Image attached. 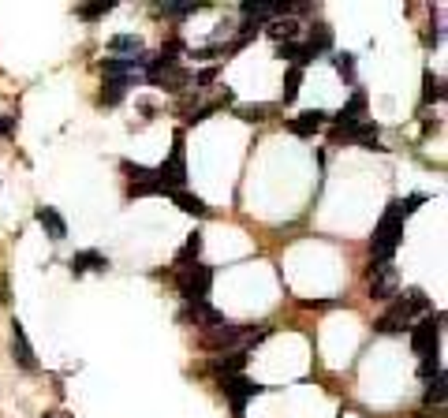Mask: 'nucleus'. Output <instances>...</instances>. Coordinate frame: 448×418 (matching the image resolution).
<instances>
[{"mask_svg":"<svg viewBox=\"0 0 448 418\" xmlns=\"http://www.w3.org/2000/svg\"><path fill=\"white\" fill-rule=\"evenodd\" d=\"M168 198L176 202V206H180L183 213H191V217H205V213H210V206H205V202H202L198 195H191V191H172Z\"/></svg>","mask_w":448,"mask_h":418,"instance_id":"21","label":"nucleus"},{"mask_svg":"<svg viewBox=\"0 0 448 418\" xmlns=\"http://www.w3.org/2000/svg\"><path fill=\"white\" fill-rule=\"evenodd\" d=\"M221 392L228 396V403H232V418H247V403L254 400V396L266 392V385L243 378V373H236V378H221Z\"/></svg>","mask_w":448,"mask_h":418,"instance_id":"6","label":"nucleus"},{"mask_svg":"<svg viewBox=\"0 0 448 418\" xmlns=\"http://www.w3.org/2000/svg\"><path fill=\"white\" fill-rule=\"evenodd\" d=\"M180 321H194L202 332H210L217 325H224V314H221V310H213L210 303H187V310L180 314Z\"/></svg>","mask_w":448,"mask_h":418,"instance_id":"13","label":"nucleus"},{"mask_svg":"<svg viewBox=\"0 0 448 418\" xmlns=\"http://www.w3.org/2000/svg\"><path fill=\"white\" fill-rule=\"evenodd\" d=\"M161 12H165L168 19H187L194 12H202V4H161Z\"/></svg>","mask_w":448,"mask_h":418,"instance_id":"32","label":"nucleus"},{"mask_svg":"<svg viewBox=\"0 0 448 418\" xmlns=\"http://www.w3.org/2000/svg\"><path fill=\"white\" fill-rule=\"evenodd\" d=\"M19 131V120L15 116H0V138H12Z\"/></svg>","mask_w":448,"mask_h":418,"instance_id":"34","label":"nucleus"},{"mask_svg":"<svg viewBox=\"0 0 448 418\" xmlns=\"http://www.w3.org/2000/svg\"><path fill=\"white\" fill-rule=\"evenodd\" d=\"M12 359L19 362V370H27V373H38V359H34V348H30V340H27V329H23V321H12Z\"/></svg>","mask_w":448,"mask_h":418,"instance_id":"10","label":"nucleus"},{"mask_svg":"<svg viewBox=\"0 0 448 418\" xmlns=\"http://www.w3.org/2000/svg\"><path fill=\"white\" fill-rule=\"evenodd\" d=\"M366 284H370V299H385V303H392V299L400 295V273H396V265H392V262H374V265H370Z\"/></svg>","mask_w":448,"mask_h":418,"instance_id":"7","label":"nucleus"},{"mask_svg":"<svg viewBox=\"0 0 448 418\" xmlns=\"http://www.w3.org/2000/svg\"><path fill=\"white\" fill-rule=\"evenodd\" d=\"M71 276H82V273H105L108 269V258L101 251H79V254H71Z\"/></svg>","mask_w":448,"mask_h":418,"instance_id":"17","label":"nucleus"},{"mask_svg":"<svg viewBox=\"0 0 448 418\" xmlns=\"http://www.w3.org/2000/svg\"><path fill=\"white\" fill-rule=\"evenodd\" d=\"M124 172L131 176V184H146V179H154V168H146V165H135V161H124Z\"/></svg>","mask_w":448,"mask_h":418,"instance_id":"29","label":"nucleus"},{"mask_svg":"<svg viewBox=\"0 0 448 418\" xmlns=\"http://www.w3.org/2000/svg\"><path fill=\"white\" fill-rule=\"evenodd\" d=\"M4 299H8V292H4V281H0V303H4Z\"/></svg>","mask_w":448,"mask_h":418,"instance_id":"37","label":"nucleus"},{"mask_svg":"<svg viewBox=\"0 0 448 418\" xmlns=\"http://www.w3.org/2000/svg\"><path fill=\"white\" fill-rule=\"evenodd\" d=\"M419 373H422L426 381H433L437 373H445V370H441V359H437V351H433V355H422V362H419Z\"/></svg>","mask_w":448,"mask_h":418,"instance_id":"33","label":"nucleus"},{"mask_svg":"<svg viewBox=\"0 0 448 418\" xmlns=\"http://www.w3.org/2000/svg\"><path fill=\"white\" fill-rule=\"evenodd\" d=\"M333 64H336V71H340L347 82H355V57H352V52H336Z\"/></svg>","mask_w":448,"mask_h":418,"instance_id":"31","label":"nucleus"},{"mask_svg":"<svg viewBox=\"0 0 448 418\" xmlns=\"http://www.w3.org/2000/svg\"><path fill=\"white\" fill-rule=\"evenodd\" d=\"M433 101H445V79L426 71L422 75V105H433Z\"/></svg>","mask_w":448,"mask_h":418,"instance_id":"24","label":"nucleus"},{"mask_svg":"<svg viewBox=\"0 0 448 418\" xmlns=\"http://www.w3.org/2000/svg\"><path fill=\"white\" fill-rule=\"evenodd\" d=\"M299 87H303V71H299V68H288V75H284V94H280L284 105L299 98Z\"/></svg>","mask_w":448,"mask_h":418,"instance_id":"26","label":"nucleus"},{"mask_svg":"<svg viewBox=\"0 0 448 418\" xmlns=\"http://www.w3.org/2000/svg\"><path fill=\"white\" fill-rule=\"evenodd\" d=\"M441 321L445 314H426L419 325H411V351L414 355H433L441 344Z\"/></svg>","mask_w":448,"mask_h":418,"instance_id":"8","label":"nucleus"},{"mask_svg":"<svg viewBox=\"0 0 448 418\" xmlns=\"http://www.w3.org/2000/svg\"><path fill=\"white\" fill-rule=\"evenodd\" d=\"M445 385H448V378H445V373H437V378L430 381V389H426V396H422V400H426V407H441L445 403Z\"/></svg>","mask_w":448,"mask_h":418,"instance_id":"27","label":"nucleus"},{"mask_svg":"<svg viewBox=\"0 0 448 418\" xmlns=\"http://www.w3.org/2000/svg\"><path fill=\"white\" fill-rule=\"evenodd\" d=\"M172 276H176V288H180V295L187 299V303H205V299H210V288H213V269L210 265L194 262V265H187V269H180Z\"/></svg>","mask_w":448,"mask_h":418,"instance_id":"4","label":"nucleus"},{"mask_svg":"<svg viewBox=\"0 0 448 418\" xmlns=\"http://www.w3.org/2000/svg\"><path fill=\"white\" fill-rule=\"evenodd\" d=\"M236 116H239V120H247V124H261L269 116V105H239Z\"/></svg>","mask_w":448,"mask_h":418,"instance_id":"28","label":"nucleus"},{"mask_svg":"<svg viewBox=\"0 0 448 418\" xmlns=\"http://www.w3.org/2000/svg\"><path fill=\"white\" fill-rule=\"evenodd\" d=\"M198 254H202V232H191L187 243H183V251L172 258V273H180V269H187V265H194V262H198Z\"/></svg>","mask_w":448,"mask_h":418,"instance_id":"18","label":"nucleus"},{"mask_svg":"<svg viewBox=\"0 0 448 418\" xmlns=\"http://www.w3.org/2000/svg\"><path fill=\"white\" fill-rule=\"evenodd\" d=\"M108 49H113V52H127V57H142V52H146V45H142L138 34H113V38H108Z\"/></svg>","mask_w":448,"mask_h":418,"instance_id":"23","label":"nucleus"},{"mask_svg":"<svg viewBox=\"0 0 448 418\" xmlns=\"http://www.w3.org/2000/svg\"><path fill=\"white\" fill-rule=\"evenodd\" d=\"M333 120H336V127H355V124H363V120H366V94L355 90L352 98H347V105L333 116Z\"/></svg>","mask_w":448,"mask_h":418,"instance_id":"15","label":"nucleus"},{"mask_svg":"<svg viewBox=\"0 0 448 418\" xmlns=\"http://www.w3.org/2000/svg\"><path fill=\"white\" fill-rule=\"evenodd\" d=\"M34 221L41 224V228H45L49 239H57V243L68 239V221H64L52 206H38V209H34Z\"/></svg>","mask_w":448,"mask_h":418,"instance_id":"16","label":"nucleus"},{"mask_svg":"<svg viewBox=\"0 0 448 418\" xmlns=\"http://www.w3.org/2000/svg\"><path fill=\"white\" fill-rule=\"evenodd\" d=\"M131 87H135V79H105V87H101V105H120Z\"/></svg>","mask_w":448,"mask_h":418,"instance_id":"22","label":"nucleus"},{"mask_svg":"<svg viewBox=\"0 0 448 418\" xmlns=\"http://www.w3.org/2000/svg\"><path fill=\"white\" fill-rule=\"evenodd\" d=\"M213 109H217V105H202V109H194V112L187 116V124H202V120H210Z\"/></svg>","mask_w":448,"mask_h":418,"instance_id":"35","label":"nucleus"},{"mask_svg":"<svg viewBox=\"0 0 448 418\" xmlns=\"http://www.w3.org/2000/svg\"><path fill=\"white\" fill-rule=\"evenodd\" d=\"M105 79H135V71H146V52L142 57H108L101 60Z\"/></svg>","mask_w":448,"mask_h":418,"instance_id":"11","label":"nucleus"},{"mask_svg":"<svg viewBox=\"0 0 448 418\" xmlns=\"http://www.w3.org/2000/svg\"><path fill=\"white\" fill-rule=\"evenodd\" d=\"M261 30H266V34L277 41V45H284V41H295V34H299V23L288 15V19H273V23H266Z\"/></svg>","mask_w":448,"mask_h":418,"instance_id":"20","label":"nucleus"},{"mask_svg":"<svg viewBox=\"0 0 448 418\" xmlns=\"http://www.w3.org/2000/svg\"><path fill=\"white\" fill-rule=\"evenodd\" d=\"M213 79H217V68H205V71L198 75V79H194V87H198V90H205V87H210Z\"/></svg>","mask_w":448,"mask_h":418,"instance_id":"36","label":"nucleus"},{"mask_svg":"<svg viewBox=\"0 0 448 418\" xmlns=\"http://www.w3.org/2000/svg\"><path fill=\"white\" fill-rule=\"evenodd\" d=\"M154 179L161 184L165 195L183 191V184H187V149H183V127H176V135H172V154H168V161H161V165L154 168Z\"/></svg>","mask_w":448,"mask_h":418,"instance_id":"3","label":"nucleus"},{"mask_svg":"<svg viewBox=\"0 0 448 418\" xmlns=\"http://www.w3.org/2000/svg\"><path fill=\"white\" fill-rule=\"evenodd\" d=\"M307 49H310V57L318 60L321 52H329L333 49V27L329 23H314L310 27V41H307Z\"/></svg>","mask_w":448,"mask_h":418,"instance_id":"19","label":"nucleus"},{"mask_svg":"<svg viewBox=\"0 0 448 418\" xmlns=\"http://www.w3.org/2000/svg\"><path fill=\"white\" fill-rule=\"evenodd\" d=\"M400 243H403V213L396 202H389V209L381 213L377 228L370 235V254H374V262H392Z\"/></svg>","mask_w":448,"mask_h":418,"instance_id":"2","label":"nucleus"},{"mask_svg":"<svg viewBox=\"0 0 448 418\" xmlns=\"http://www.w3.org/2000/svg\"><path fill=\"white\" fill-rule=\"evenodd\" d=\"M41 418H57V415H41Z\"/></svg>","mask_w":448,"mask_h":418,"instance_id":"38","label":"nucleus"},{"mask_svg":"<svg viewBox=\"0 0 448 418\" xmlns=\"http://www.w3.org/2000/svg\"><path fill=\"white\" fill-rule=\"evenodd\" d=\"M247 329H250V325H232V321H224V325L202 332V348H205V351H217V355H224V351H232V348L239 344V340H247Z\"/></svg>","mask_w":448,"mask_h":418,"instance_id":"9","label":"nucleus"},{"mask_svg":"<svg viewBox=\"0 0 448 418\" xmlns=\"http://www.w3.org/2000/svg\"><path fill=\"white\" fill-rule=\"evenodd\" d=\"M146 82H150V87L168 90V94H180V90H187L191 71L180 68V64H168V60L157 57V60H146Z\"/></svg>","mask_w":448,"mask_h":418,"instance_id":"5","label":"nucleus"},{"mask_svg":"<svg viewBox=\"0 0 448 418\" xmlns=\"http://www.w3.org/2000/svg\"><path fill=\"white\" fill-rule=\"evenodd\" d=\"M247 366V351H224V355H213L210 359V373H217V381L221 378H236V373H243Z\"/></svg>","mask_w":448,"mask_h":418,"instance_id":"14","label":"nucleus"},{"mask_svg":"<svg viewBox=\"0 0 448 418\" xmlns=\"http://www.w3.org/2000/svg\"><path fill=\"white\" fill-rule=\"evenodd\" d=\"M127 195H131V198H150V195H165V191H161L157 179H146V184H131Z\"/></svg>","mask_w":448,"mask_h":418,"instance_id":"30","label":"nucleus"},{"mask_svg":"<svg viewBox=\"0 0 448 418\" xmlns=\"http://www.w3.org/2000/svg\"><path fill=\"white\" fill-rule=\"evenodd\" d=\"M414 314H430V295L422 292V288H407L403 295H396L389 303V310L374 321L377 332H385V336H396V332L411 329Z\"/></svg>","mask_w":448,"mask_h":418,"instance_id":"1","label":"nucleus"},{"mask_svg":"<svg viewBox=\"0 0 448 418\" xmlns=\"http://www.w3.org/2000/svg\"><path fill=\"white\" fill-rule=\"evenodd\" d=\"M113 8H116L113 0H101V4H79V8H75V15H79V19H86V23H94V19L108 15Z\"/></svg>","mask_w":448,"mask_h":418,"instance_id":"25","label":"nucleus"},{"mask_svg":"<svg viewBox=\"0 0 448 418\" xmlns=\"http://www.w3.org/2000/svg\"><path fill=\"white\" fill-rule=\"evenodd\" d=\"M325 124H329V112L325 109H307V112L295 116V120H288V131L299 135V138H310V135H318Z\"/></svg>","mask_w":448,"mask_h":418,"instance_id":"12","label":"nucleus"}]
</instances>
